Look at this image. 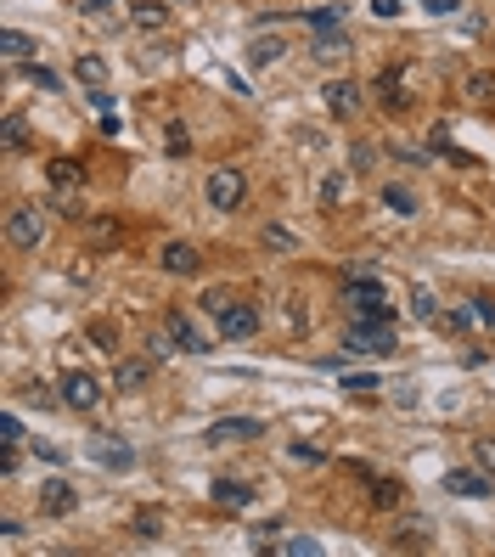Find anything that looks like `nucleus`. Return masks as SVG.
Segmentation results:
<instances>
[{"instance_id": "1", "label": "nucleus", "mask_w": 495, "mask_h": 557, "mask_svg": "<svg viewBox=\"0 0 495 557\" xmlns=\"http://www.w3.org/2000/svg\"><path fill=\"white\" fill-rule=\"evenodd\" d=\"M46 232H51V214L46 209H12V220H6V242L23 248V253H35L46 242Z\"/></svg>"}, {"instance_id": "2", "label": "nucleus", "mask_w": 495, "mask_h": 557, "mask_svg": "<svg viewBox=\"0 0 495 557\" xmlns=\"http://www.w3.org/2000/svg\"><path fill=\"white\" fill-rule=\"evenodd\" d=\"M203 198H209V209H220V214L242 209V198H248V181H242V170H214V175L203 181Z\"/></svg>"}, {"instance_id": "3", "label": "nucleus", "mask_w": 495, "mask_h": 557, "mask_svg": "<svg viewBox=\"0 0 495 557\" xmlns=\"http://www.w3.org/2000/svg\"><path fill=\"white\" fill-rule=\"evenodd\" d=\"M344 293H349V304H355L360 315H366V321H394L383 282H372V276H349V282H344Z\"/></svg>"}, {"instance_id": "4", "label": "nucleus", "mask_w": 495, "mask_h": 557, "mask_svg": "<svg viewBox=\"0 0 495 557\" xmlns=\"http://www.w3.org/2000/svg\"><path fill=\"white\" fill-rule=\"evenodd\" d=\"M259 304H220L214 310V326H220V338H237V344H248L253 333H259Z\"/></svg>"}, {"instance_id": "5", "label": "nucleus", "mask_w": 495, "mask_h": 557, "mask_svg": "<svg viewBox=\"0 0 495 557\" xmlns=\"http://www.w3.org/2000/svg\"><path fill=\"white\" fill-rule=\"evenodd\" d=\"M344 349H355V355H388V349H394L388 321H366V315H360L349 333H344Z\"/></svg>"}, {"instance_id": "6", "label": "nucleus", "mask_w": 495, "mask_h": 557, "mask_svg": "<svg viewBox=\"0 0 495 557\" xmlns=\"http://www.w3.org/2000/svg\"><path fill=\"white\" fill-rule=\"evenodd\" d=\"M259 434H265L259 417H220V422H209L203 445H242V439H259Z\"/></svg>"}, {"instance_id": "7", "label": "nucleus", "mask_w": 495, "mask_h": 557, "mask_svg": "<svg viewBox=\"0 0 495 557\" xmlns=\"http://www.w3.org/2000/svg\"><path fill=\"white\" fill-rule=\"evenodd\" d=\"M40 512H46V518H74V512H79V490H74L68 479H46V484H40Z\"/></svg>"}, {"instance_id": "8", "label": "nucleus", "mask_w": 495, "mask_h": 557, "mask_svg": "<svg viewBox=\"0 0 495 557\" xmlns=\"http://www.w3.org/2000/svg\"><path fill=\"white\" fill-rule=\"evenodd\" d=\"M163 333L175 338V349H180V355H209V338L197 333V321H191L186 310H170V315H163Z\"/></svg>"}, {"instance_id": "9", "label": "nucleus", "mask_w": 495, "mask_h": 557, "mask_svg": "<svg viewBox=\"0 0 495 557\" xmlns=\"http://www.w3.org/2000/svg\"><path fill=\"white\" fill-rule=\"evenodd\" d=\"M62 406L96 411V406H102V383H96L90 372H68V377H62Z\"/></svg>"}, {"instance_id": "10", "label": "nucleus", "mask_w": 495, "mask_h": 557, "mask_svg": "<svg viewBox=\"0 0 495 557\" xmlns=\"http://www.w3.org/2000/svg\"><path fill=\"white\" fill-rule=\"evenodd\" d=\"M445 490H450V496H468V501H484V496H495V479L490 473H473V468H450L445 473Z\"/></svg>"}, {"instance_id": "11", "label": "nucleus", "mask_w": 495, "mask_h": 557, "mask_svg": "<svg viewBox=\"0 0 495 557\" xmlns=\"http://www.w3.org/2000/svg\"><path fill=\"white\" fill-rule=\"evenodd\" d=\"M158 265L170 271V276H197V271H203V253H197L191 242H163L158 248Z\"/></svg>"}, {"instance_id": "12", "label": "nucleus", "mask_w": 495, "mask_h": 557, "mask_svg": "<svg viewBox=\"0 0 495 557\" xmlns=\"http://www.w3.org/2000/svg\"><path fill=\"white\" fill-rule=\"evenodd\" d=\"M355 51V40L344 35V28H315V46H310V57L315 62H326V68H338V62Z\"/></svg>"}, {"instance_id": "13", "label": "nucleus", "mask_w": 495, "mask_h": 557, "mask_svg": "<svg viewBox=\"0 0 495 557\" xmlns=\"http://www.w3.org/2000/svg\"><path fill=\"white\" fill-rule=\"evenodd\" d=\"M321 96H326V108H333V119H355V113H360V102H366L355 79H333Z\"/></svg>"}, {"instance_id": "14", "label": "nucleus", "mask_w": 495, "mask_h": 557, "mask_svg": "<svg viewBox=\"0 0 495 557\" xmlns=\"http://www.w3.org/2000/svg\"><path fill=\"white\" fill-rule=\"evenodd\" d=\"M214 507H225V512H248L253 507V484H242V479H214Z\"/></svg>"}, {"instance_id": "15", "label": "nucleus", "mask_w": 495, "mask_h": 557, "mask_svg": "<svg viewBox=\"0 0 495 557\" xmlns=\"http://www.w3.org/2000/svg\"><path fill=\"white\" fill-rule=\"evenodd\" d=\"M129 23L147 28V35H158V28L170 23V6H163V0H136V6H129Z\"/></svg>"}, {"instance_id": "16", "label": "nucleus", "mask_w": 495, "mask_h": 557, "mask_svg": "<svg viewBox=\"0 0 495 557\" xmlns=\"http://www.w3.org/2000/svg\"><path fill=\"white\" fill-rule=\"evenodd\" d=\"M74 74H79V85H90V90H102V85H108V62L96 57V51H79V62H74Z\"/></svg>"}, {"instance_id": "17", "label": "nucleus", "mask_w": 495, "mask_h": 557, "mask_svg": "<svg viewBox=\"0 0 495 557\" xmlns=\"http://www.w3.org/2000/svg\"><path fill=\"white\" fill-rule=\"evenodd\" d=\"M147 377H152V355L147 360H119V372H113V383L124 388V395H129V388H141Z\"/></svg>"}, {"instance_id": "18", "label": "nucleus", "mask_w": 495, "mask_h": 557, "mask_svg": "<svg viewBox=\"0 0 495 557\" xmlns=\"http://www.w3.org/2000/svg\"><path fill=\"white\" fill-rule=\"evenodd\" d=\"M46 175H51V186L62 191V198H68V191H74V186L85 181V170H79V163H74V158H57V163H51V170H46Z\"/></svg>"}, {"instance_id": "19", "label": "nucleus", "mask_w": 495, "mask_h": 557, "mask_svg": "<svg viewBox=\"0 0 495 557\" xmlns=\"http://www.w3.org/2000/svg\"><path fill=\"white\" fill-rule=\"evenodd\" d=\"M383 203H388L394 214H406V220L422 209V203H417V191H411V186H400V181H388V186H383Z\"/></svg>"}, {"instance_id": "20", "label": "nucleus", "mask_w": 495, "mask_h": 557, "mask_svg": "<svg viewBox=\"0 0 495 557\" xmlns=\"http://www.w3.org/2000/svg\"><path fill=\"white\" fill-rule=\"evenodd\" d=\"M411 315H417L422 326H434V321H439V299H434V287H422V282L411 287Z\"/></svg>"}, {"instance_id": "21", "label": "nucleus", "mask_w": 495, "mask_h": 557, "mask_svg": "<svg viewBox=\"0 0 495 557\" xmlns=\"http://www.w3.org/2000/svg\"><path fill=\"white\" fill-rule=\"evenodd\" d=\"M282 51H287V40L265 35V40H253V46H248V62H253V68H271V62H282Z\"/></svg>"}, {"instance_id": "22", "label": "nucleus", "mask_w": 495, "mask_h": 557, "mask_svg": "<svg viewBox=\"0 0 495 557\" xmlns=\"http://www.w3.org/2000/svg\"><path fill=\"white\" fill-rule=\"evenodd\" d=\"M377 96H383V108H388V113H400V108L411 102V96L400 90V74H383V79H377Z\"/></svg>"}, {"instance_id": "23", "label": "nucleus", "mask_w": 495, "mask_h": 557, "mask_svg": "<svg viewBox=\"0 0 495 557\" xmlns=\"http://www.w3.org/2000/svg\"><path fill=\"white\" fill-rule=\"evenodd\" d=\"M90 456H96V462H102V468H129V462H136V456H129V450H119L113 439H102V445H90Z\"/></svg>"}, {"instance_id": "24", "label": "nucleus", "mask_w": 495, "mask_h": 557, "mask_svg": "<svg viewBox=\"0 0 495 557\" xmlns=\"http://www.w3.org/2000/svg\"><path fill=\"white\" fill-rule=\"evenodd\" d=\"M136 535H141V541H163V512H158V507H141V512H136Z\"/></svg>"}, {"instance_id": "25", "label": "nucleus", "mask_w": 495, "mask_h": 557, "mask_svg": "<svg viewBox=\"0 0 495 557\" xmlns=\"http://www.w3.org/2000/svg\"><path fill=\"white\" fill-rule=\"evenodd\" d=\"M468 102H495V74H468Z\"/></svg>"}, {"instance_id": "26", "label": "nucleus", "mask_w": 495, "mask_h": 557, "mask_svg": "<svg viewBox=\"0 0 495 557\" xmlns=\"http://www.w3.org/2000/svg\"><path fill=\"white\" fill-rule=\"evenodd\" d=\"M85 237H90L96 248H108V242H119V220H108V214H102V220H90V225H85Z\"/></svg>"}, {"instance_id": "27", "label": "nucleus", "mask_w": 495, "mask_h": 557, "mask_svg": "<svg viewBox=\"0 0 495 557\" xmlns=\"http://www.w3.org/2000/svg\"><path fill=\"white\" fill-rule=\"evenodd\" d=\"M372 507H400V484H394V479H372Z\"/></svg>"}, {"instance_id": "28", "label": "nucleus", "mask_w": 495, "mask_h": 557, "mask_svg": "<svg viewBox=\"0 0 495 557\" xmlns=\"http://www.w3.org/2000/svg\"><path fill=\"white\" fill-rule=\"evenodd\" d=\"M0 46H6V57H12V62H23V57H35V40H28L23 28H6V40H0Z\"/></svg>"}, {"instance_id": "29", "label": "nucleus", "mask_w": 495, "mask_h": 557, "mask_svg": "<svg viewBox=\"0 0 495 557\" xmlns=\"http://www.w3.org/2000/svg\"><path fill=\"white\" fill-rule=\"evenodd\" d=\"M163 147H170L175 158H186V152H191V136H186V124H163Z\"/></svg>"}, {"instance_id": "30", "label": "nucleus", "mask_w": 495, "mask_h": 557, "mask_svg": "<svg viewBox=\"0 0 495 557\" xmlns=\"http://www.w3.org/2000/svg\"><path fill=\"white\" fill-rule=\"evenodd\" d=\"M23 79H28V85H40V90H62V79L46 68V62H28V68H23Z\"/></svg>"}, {"instance_id": "31", "label": "nucleus", "mask_w": 495, "mask_h": 557, "mask_svg": "<svg viewBox=\"0 0 495 557\" xmlns=\"http://www.w3.org/2000/svg\"><path fill=\"white\" fill-rule=\"evenodd\" d=\"M23 147H28V124L12 113V119H6V152H23Z\"/></svg>"}, {"instance_id": "32", "label": "nucleus", "mask_w": 495, "mask_h": 557, "mask_svg": "<svg viewBox=\"0 0 495 557\" xmlns=\"http://www.w3.org/2000/svg\"><path fill=\"white\" fill-rule=\"evenodd\" d=\"M344 23V6H321V12H310V28H338Z\"/></svg>"}, {"instance_id": "33", "label": "nucleus", "mask_w": 495, "mask_h": 557, "mask_svg": "<svg viewBox=\"0 0 495 557\" xmlns=\"http://www.w3.org/2000/svg\"><path fill=\"white\" fill-rule=\"evenodd\" d=\"M276 552H287V557H315L321 546H315V541H304V535H293V541H282Z\"/></svg>"}, {"instance_id": "34", "label": "nucleus", "mask_w": 495, "mask_h": 557, "mask_svg": "<svg viewBox=\"0 0 495 557\" xmlns=\"http://www.w3.org/2000/svg\"><path fill=\"white\" fill-rule=\"evenodd\" d=\"M0 445H23V422L6 411V417H0Z\"/></svg>"}, {"instance_id": "35", "label": "nucleus", "mask_w": 495, "mask_h": 557, "mask_svg": "<svg viewBox=\"0 0 495 557\" xmlns=\"http://www.w3.org/2000/svg\"><path fill=\"white\" fill-rule=\"evenodd\" d=\"M265 242H271V248H299V237H293L287 225H265Z\"/></svg>"}, {"instance_id": "36", "label": "nucleus", "mask_w": 495, "mask_h": 557, "mask_svg": "<svg viewBox=\"0 0 495 557\" xmlns=\"http://www.w3.org/2000/svg\"><path fill=\"white\" fill-rule=\"evenodd\" d=\"M344 191H349L344 175H326V186H321V198H326V203H344Z\"/></svg>"}, {"instance_id": "37", "label": "nucleus", "mask_w": 495, "mask_h": 557, "mask_svg": "<svg viewBox=\"0 0 495 557\" xmlns=\"http://www.w3.org/2000/svg\"><path fill=\"white\" fill-rule=\"evenodd\" d=\"M293 462H326V450L310 445V439H299V445H293Z\"/></svg>"}, {"instance_id": "38", "label": "nucleus", "mask_w": 495, "mask_h": 557, "mask_svg": "<svg viewBox=\"0 0 495 557\" xmlns=\"http://www.w3.org/2000/svg\"><path fill=\"white\" fill-rule=\"evenodd\" d=\"M468 310H473V321H479V326H495V304H484V299H473Z\"/></svg>"}, {"instance_id": "39", "label": "nucleus", "mask_w": 495, "mask_h": 557, "mask_svg": "<svg viewBox=\"0 0 495 557\" xmlns=\"http://www.w3.org/2000/svg\"><path fill=\"white\" fill-rule=\"evenodd\" d=\"M0 541L17 546V541H23V523H17V518H0Z\"/></svg>"}, {"instance_id": "40", "label": "nucleus", "mask_w": 495, "mask_h": 557, "mask_svg": "<svg viewBox=\"0 0 495 557\" xmlns=\"http://www.w3.org/2000/svg\"><path fill=\"white\" fill-rule=\"evenodd\" d=\"M473 450H479V462H490V468H495V439H479Z\"/></svg>"}, {"instance_id": "41", "label": "nucleus", "mask_w": 495, "mask_h": 557, "mask_svg": "<svg viewBox=\"0 0 495 557\" xmlns=\"http://www.w3.org/2000/svg\"><path fill=\"white\" fill-rule=\"evenodd\" d=\"M372 12L377 17H394V12H400V0H372Z\"/></svg>"}, {"instance_id": "42", "label": "nucleus", "mask_w": 495, "mask_h": 557, "mask_svg": "<svg viewBox=\"0 0 495 557\" xmlns=\"http://www.w3.org/2000/svg\"><path fill=\"white\" fill-rule=\"evenodd\" d=\"M85 12H96V17H102V12H113V0H85Z\"/></svg>"}, {"instance_id": "43", "label": "nucleus", "mask_w": 495, "mask_h": 557, "mask_svg": "<svg viewBox=\"0 0 495 557\" xmlns=\"http://www.w3.org/2000/svg\"><path fill=\"white\" fill-rule=\"evenodd\" d=\"M428 12H456V0H422Z\"/></svg>"}]
</instances>
